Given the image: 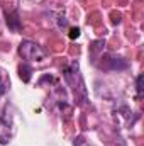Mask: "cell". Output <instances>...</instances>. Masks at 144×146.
<instances>
[{"label": "cell", "mask_w": 144, "mask_h": 146, "mask_svg": "<svg viewBox=\"0 0 144 146\" xmlns=\"http://www.w3.org/2000/svg\"><path fill=\"white\" fill-rule=\"evenodd\" d=\"M19 54L22 60L26 61H42L46 56H48V51L39 46L37 42H32V41H22L19 44Z\"/></svg>", "instance_id": "cell-1"}, {"label": "cell", "mask_w": 144, "mask_h": 146, "mask_svg": "<svg viewBox=\"0 0 144 146\" xmlns=\"http://www.w3.org/2000/svg\"><path fill=\"white\" fill-rule=\"evenodd\" d=\"M63 75H65L66 83L73 88V92H75L76 97H78V92H81L83 97L87 95V94H85V83H83V78H81V75H80V66H78L76 61H73L70 66H66V68L63 70Z\"/></svg>", "instance_id": "cell-2"}, {"label": "cell", "mask_w": 144, "mask_h": 146, "mask_svg": "<svg viewBox=\"0 0 144 146\" xmlns=\"http://www.w3.org/2000/svg\"><path fill=\"white\" fill-rule=\"evenodd\" d=\"M12 134H14L12 115L9 112V106H5L3 114L0 115V145H7L12 139Z\"/></svg>", "instance_id": "cell-3"}, {"label": "cell", "mask_w": 144, "mask_h": 146, "mask_svg": "<svg viewBox=\"0 0 144 146\" xmlns=\"http://www.w3.org/2000/svg\"><path fill=\"white\" fill-rule=\"evenodd\" d=\"M5 22H7L9 29L14 31V33H19L22 29V21H20L17 10H7L5 12Z\"/></svg>", "instance_id": "cell-4"}, {"label": "cell", "mask_w": 144, "mask_h": 146, "mask_svg": "<svg viewBox=\"0 0 144 146\" xmlns=\"http://www.w3.org/2000/svg\"><path fill=\"white\" fill-rule=\"evenodd\" d=\"M107 61H108V65H107L108 70H126V68L129 66V63H127L126 60L115 58V56H108Z\"/></svg>", "instance_id": "cell-5"}, {"label": "cell", "mask_w": 144, "mask_h": 146, "mask_svg": "<svg viewBox=\"0 0 144 146\" xmlns=\"http://www.w3.org/2000/svg\"><path fill=\"white\" fill-rule=\"evenodd\" d=\"M19 76H20V80H22L24 83H27V82L31 80V76H32V68H31L27 63H22V65L19 66Z\"/></svg>", "instance_id": "cell-6"}, {"label": "cell", "mask_w": 144, "mask_h": 146, "mask_svg": "<svg viewBox=\"0 0 144 146\" xmlns=\"http://www.w3.org/2000/svg\"><path fill=\"white\" fill-rule=\"evenodd\" d=\"M143 75H137V78H136V88H137V95H136V99H141L143 97Z\"/></svg>", "instance_id": "cell-7"}, {"label": "cell", "mask_w": 144, "mask_h": 146, "mask_svg": "<svg viewBox=\"0 0 144 146\" xmlns=\"http://www.w3.org/2000/svg\"><path fill=\"white\" fill-rule=\"evenodd\" d=\"M104 46H105V42H104V41H93V42H92V46H90V51L95 54V53H98Z\"/></svg>", "instance_id": "cell-8"}, {"label": "cell", "mask_w": 144, "mask_h": 146, "mask_svg": "<svg viewBox=\"0 0 144 146\" xmlns=\"http://www.w3.org/2000/svg\"><path fill=\"white\" fill-rule=\"evenodd\" d=\"M9 83H10V82H9ZM9 83H7V82L3 80V75L0 73V95L7 92V87H9Z\"/></svg>", "instance_id": "cell-9"}, {"label": "cell", "mask_w": 144, "mask_h": 146, "mask_svg": "<svg viewBox=\"0 0 144 146\" xmlns=\"http://www.w3.org/2000/svg\"><path fill=\"white\" fill-rule=\"evenodd\" d=\"M68 36H70V39H76V37H80V29H78V27H71Z\"/></svg>", "instance_id": "cell-10"}]
</instances>
